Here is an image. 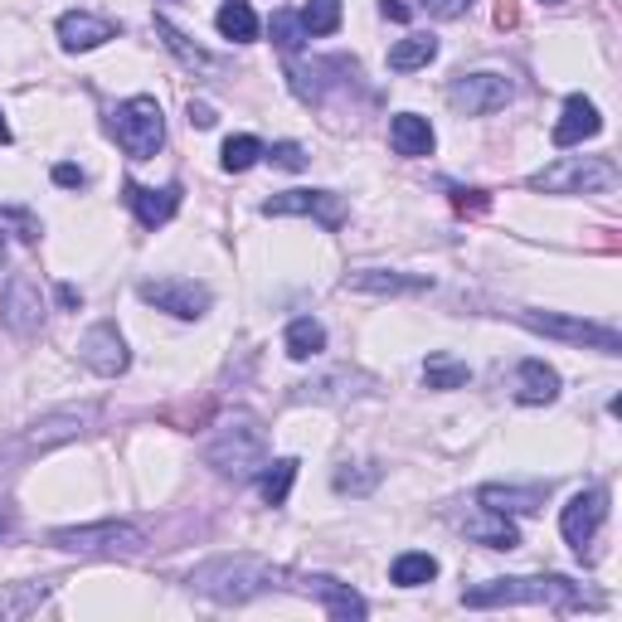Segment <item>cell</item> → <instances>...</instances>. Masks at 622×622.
Returning a JSON list of instances; mask_svg holds the SVG:
<instances>
[{"label": "cell", "instance_id": "1", "mask_svg": "<svg viewBox=\"0 0 622 622\" xmlns=\"http://www.w3.org/2000/svg\"><path fill=\"white\" fill-rule=\"evenodd\" d=\"M467 608H516V603H535V608H584L594 598L564 574H530V578H486V584L462 588Z\"/></svg>", "mask_w": 622, "mask_h": 622}, {"label": "cell", "instance_id": "2", "mask_svg": "<svg viewBox=\"0 0 622 622\" xmlns=\"http://www.w3.org/2000/svg\"><path fill=\"white\" fill-rule=\"evenodd\" d=\"M278 578H282L278 564L258 560V554H220V560L200 564L190 574V588L214 598V603H248V598L278 588Z\"/></svg>", "mask_w": 622, "mask_h": 622}, {"label": "cell", "instance_id": "3", "mask_svg": "<svg viewBox=\"0 0 622 622\" xmlns=\"http://www.w3.org/2000/svg\"><path fill=\"white\" fill-rule=\"evenodd\" d=\"M204 462H210L220 477H234V482H248V477H258V472H263V462H268V438H263V429H258L254 419L224 423V429L210 438V447H204Z\"/></svg>", "mask_w": 622, "mask_h": 622}, {"label": "cell", "instance_id": "4", "mask_svg": "<svg viewBox=\"0 0 622 622\" xmlns=\"http://www.w3.org/2000/svg\"><path fill=\"white\" fill-rule=\"evenodd\" d=\"M530 190H544V195H608V190H618V166L608 156H564L560 166L535 171Z\"/></svg>", "mask_w": 622, "mask_h": 622}, {"label": "cell", "instance_id": "5", "mask_svg": "<svg viewBox=\"0 0 622 622\" xmlns=\"http://www.w3.org/2000/svg\"><path fill=\"white\" fill-rule=\"evenodd\" d=\"M113 137L127 156L146 161L166 146V117H161V103L156 97H127L122 107L113 113Z\"/></svg>", "mask_w": 622, "mask_h": 622}, {"label": "cell", "instance_id": "6", "mask_svg": "<svg viewBox=\"0 0 622 622\" xmlns=\"http://www.w3.org/2000/svg\"><path fill=\"white\" fill-rule=\"evenodd\" d=\"M516 321H520V326H530V331H540V336H554V341L594 345V351H603V355H622V336H618V326H608V321H584V316L530 312V307H520V312H516Z\"/></svg>", "mask_w": 622, "mask_h": 622}, {"label": "cell", "instance_id": "7", "mask_svg": "<svg viewBox=\"0 0 622 622\" xmlns=\"http://www.w3.org/2000/svg\"><path fill=\"white\" fill-rule=\"evenodd\" d=\"M49 544L69 554H137L146 535H141V526H127V520H97V526L49 530Z\"/></svg>", "mask_w": 622, "mask_h": 622}, {"label": "cell", "instance_id": "8", "mask_svg": "<svg viewBox=\"0 0 622 622\" xmlns=\"http://www.w3.org/2000/svg\"><path fill=\"white\" fill-rule=\"evenodd\" d=\"M516 89H510L506 73H462V79L447 89V103L457 107L462 117H486L496 107H506Z\"/></svg>", "mask_w": 622, "mask_h": 622}, {"label": "cell", "instance_id": "9", "mask_svg": "<svg viewBox=\"0 0 622 622\" xmlns=\"http://www.w3.org/2000/svg\"><path fill=\"white\" fill-rule=\"evenodd\" d=\"M603 520H608V491H603V486H584V491H574L570 506L560 510V530H564V540H570L578 554H584L588 544L598 540Z\"/></svg>", "mask_w": 622, "mask_h": 622}, {"label": "cell", "instance_id": "10", "mask_svg": "<svg viewBox=\"0 0 622 622\" xmlns=\"http://www.w3.org/2000/svg\"><path fill=\"white\" fill-rule=\"evenodd\" d=\"M141 302L156 312L180 316V321H195V316L210 312V287L190 278H156V282H141Z\"/></svg>", "mask_w": 622, "mask_h": 622}, {"label": "cell", "instance_id": "11", "mask_svg": "<svg viewBox=\"0 0 622 622\" xmlns=\"http://www.w3.org/2000/svg\"><path fill=\"white\" fill-rule=\"evenodd\" d=\"M263 214H302V220H316L321 228H341L345 224V200L336 190H282L263 204Z\"/></svg>", "mask_w": 622, "mask_h": 622}, {"label": "cell", "instance_id": "12", "mask_svg": "<svg viewBox=\"0 0 622 622\" xmlns=\"http://www.w3.org/2000/svg\"><path fill=\"white\" fill-rule=\"evenodd\" d=\"M79 360L93 369V375H103V379H117L127 365H132V355H127L122 331H117L113 321H97L93 331H83V341H79Z\"/></svg>", "mask_w": 622, "mask_h": 622}, {"label": "cell", "instance_id": "13", "mask_svg": "<svg viewBox=\"0 0 622 622\" xmlns=\"http://www.w3.org/2000/svg\"><path fill=\"white\" fill-rule=\"evenodd\" d=\"M0 321L10 326L15 336H35L39 321H45V297H39V282L35 278H10L5 292H0Z\"/></svg>", "mask_w": 622, "mask_h": 622}, {"label": "cell", "instance_id": "14", "mask_svg": "<svg viewBox=\"0 0 622 622\" xmlns=\"http://www.w3.org/2000/svg\"><path fill=\"white\" fill-rule=\"evenodd\" d=\"M302 594L316 598V603H321L331 618H369V603H365V598H360L351 584L331 578V574H307V578H302Z\"/></svg>", "mask_w": 622, "mask_h": 622}, {"label": "cell", "instance_id": "15", "mask_svg": "<svg viewBox=\"0 0 622 622\" xmlns=\"http://www.w3.org/2000/svg\"><path fill=\"white\" fill-rule=\"evenodd\" d=\"M122 195H127V204H132V214L141 220V228H161V224H171V220H176V210H180V185H166V190H151V185L127 180V185H122Z\"/></svg>", "mask_w": 622, "mask_h": 622}, {"label": "cell", "instance_id": "16", "mask_svg": "<svg viewBox=\"0 0 622 622\" xmlns=\"http://www.w3.org/2000/svg\"><path fill=\"white\" fill-rule=\"evenodd\" d=\"M107 39H117V25L103 15H89V10H73V15L59 20V45L69 54H89L97 45H107Z\"/></svg>", "mask_w": 622, "mask_h": 622}, {"label": "cell", "instance_id": "17", "mask_svg": "<svg viewBox=\"0 0 622 622\" xmlns=\"http://www.w3.org/2000/svg\"><path fill=\"white\" fill-rule=\"evenodd\" d=\"M603 132V117H598V107L588 103L584 93H574L570 103H564L560 122H554V146H578V141L598 137Z\"/></svg>", "mask_w": 622, "mask_h": 622}, {"label": "cell", "instance_id": "18", "mask_svg": "<svg viewBox=\"0 0 622 622\" xmlns=\"http://www.w3.org/2000/svg\"><path fill=\"white\" fill-rule=\"evenodd\" d=\"M89 423H93V409H59V413H45V419L30 423V447L69 443V438H79Z\"/></svg>", "mask_w": 622, "mask_h": 622}, {"label": "cell", "instance_id": "19", "mask_svg": "<svg viewBox=\"0 0 622 622\" xmlns=\"http://www.w3.org/2000/svg\"><path fill=\"white\" fill-rule=\"evenodd\" d=\"M544 491L550 486H501L491 482L477 491V501H482L486 510H501V516H535V510L544 506Z\"/></svg>", "mask_w": 622, "mask_h": 622}, {"label": "cell", "instance_id": "20", "mask_svg": "<svg viewBox=\"0 0 622 622\" xmlns=\"http://www.w3.org/2000/svg\"><path fill=\"white\" fill-rule=\"evenodd\" d=\"M433 127H429V117H419V113H399L395 122H389V146H395V156H409V161H419V156H433Z\"/></svg>", "mask_w": 622, "mask_h": 622}, {"label": "cell", "instance_id": "21", "mask_svg": "<svg viewBox=\"0 0 622 622\" xmlns=\"http://www.w3.org/2000/svg\"><path fill=\"white\" fill-rule=\"evenodd\" d=\"M351 292H375V297H399V292H423L433 287L429 278H409V272H389V268H360L345 278Z\"/></svg>", "mask_w": 622, "mask_h": 622}, {"label": "cell", "instance_id": "22", "mask_svg": "<svg viewBox=\"0 0 622 622\" xmlns=\"http://www.w3.org/2000/svg\"><path fill=\"white\" fill-rule=\"evenodd\" d=\"M516 399L520 403H554L560 399V375L544 360H520L516 365Z\"/></svg>", "mask_w": 622, "mask_h": 622}, {"label": "cell", "instance_id": "23", "mask_svg": "<svg viewBox=\"0 0 622 622\" xmlns=\"http://www.w3.org/2000/svg\"><path fill=\"white\" fill-rule=\"evenodd\" d=\"M467 540L486 544V550H516L520 544V530L510 526V516H501V510H477L472 520H467Z\"/></svg>", "mask_w": 622, "mask_h": 622}, {"label": "cell", "instance_id": "24", "mask_svg": "<svg viewBox=\"0 0 622 622\" xmlns=\"http://www.w3.org/2000/svg\"><path fill=\"white\" fill-rule=\"evenodd\" d=\"M214 25H220L224 39H234V45H254L258 39V15L248 0H224L220 15H214Z\"/></svg>", "mask_w": 622, "mask_h": 622}, {"label": "cell", "instance_id": "25", "mask_svg": "<svg viewBox=\"0 0 622 622\" xmlns=\"http://www.w3.org/2000/svg\"><path fill=\"white\" fill-rule=\"evenodd\" d=\"M282 351L292 360H312L326 351V326L312 321V316H297V321L287 326V336H282Z\"/></svg>", "mask_w": 622, "mask_h": 622}, {"label": "cell", "instance_id": "26", "mask_svg": "<svg viewBox=\"0 0 622 622\" xmlns=\"http://www.w3.org/2000/svg\"><path fill=\"white\" fill-rule=\"evenodd\" d=\"M389 578H395L399 588H423V584H433L438 578V560L433 554H423V550H403L395 564H389Z\"/></svg>", "mask_w": 622, "mask_h": 622}, {"label": "cell", "instance_id": "27", "mask_svg": "<svg viewBox=\"0 0 622 622\" xmlns=\"http://www.w3.org/2000/svg\"><path fill=\"white\" fill-rule=\"evenodd\" d=\"M292 482H297V457H278V462H263L258 472V491H263L268 506H282L292 496Z\"/></svg>", "mask_w": 622, "mask_h": 622}, {"label": "cell", "instance_id": "28", "mask_svg": "<svg viewBox=\"0 0 622 622\" xmlns=\"http://www.w3.org/2000/svg\"><path fill=\"white\" fill-rule=\"evenodd\" d=\"M438 59V39L433 35H409V39H399L395 49H389V69L395 73H413V69H423V63H433Z\"/></svg>", "mask_w": 622, "mask_h": 622}, {"label": "cell", "instance_id": "29", "mask_svg": "<svg viewBox=\"0 0 622 622\" xmlns=\"http://www.w3.org/2000/svg\"><path fill=\"white\" fill-rule=\"evenodd\" d=\"M156 35H161V45H166V49H171V54H176V59L185 63V69H204V73L214 69V59H210V54H204L200 45H190V39H185V35H180L176 25H171L166 15L156 20Z\"/></svg>", "mask_w": 622, "mask_h": 622}, {"label": "cell", "instance_id": "30", "mask_svg": "<svg viewBox=\"0 0 622 622\" xmlns=\"http://www.w3.org/2000/svg\"><path fill=\"white\" fill-rule=\"evenodd\" d=\"M49 598V588L45 584H10V588H0V622L5 618H30L39 603Z\"/></svg>", "mask_w": 622, "mask_h": 622}, {"label": "cell", "instance_id": "31", "mask_svg": "<svg viewBox=\"0 0 622 622\" xmlns=\"http://www.w3.org/2000/svg\"><path fill=\"white\" fill-rule=\"evenodd\" d=\"M297 20H302V30H307V39L336 35V30H341V0H307V5L297 10Z\"/></svg>", "mask_w": 622, "mask_h": 622}, {"label": "cell", "instance_id": "32", "mask_svg": "<svg viewBox=\"0 0 622 622\" xmlns=\"http://www.w3.org/2000/svg\"><path fill=\"white\" fill-rule=\"evenodd\" d=\"M423 379H429V389H462L467 379H472V369L462 365V360L453 355H429V365H423Z\"/></svg>", "mask_w": 622, "mask_h": 622}, {"label": "cell", "instance_id": "33", "mask_svg": "<svg viewBox=\"0 0 622 622\" xmlns=\"http://www.w3.org/2000/svg\"><path fill=\"white\" fill-rule=\"evenodd\" d=\"M379 462H345L341 472H336V491H341V496H365V491H375V482H379Z\"/></svg>", "mask_w": 622, "mask_h": 622}, {"label": "cell", "instance_id": "34", "mask_svg": "<svg viewBox=\"0 0 622 622\" xmlns=\"http://www.w3.org/2000/svg\"><path fill=\"white\" fill-rule=\"evenodd\" d=\"M258 156H263V141H258V137H228L220 161H224V171H234V176H238V171L258 166Z\"/></svg>", "mask_w": 622, "mask_h": 622}, {"label": "cell", "instance_id": "35", "mask_svg": "<svg viewBox=\"0 0 622 622\" xmlns=\"http://www.w3.org/2000/svg\"><path fill=\"white\" fill-rule=\"evenodd\" d=\"M268 30H272V45H278L282 54H297V49H302V39H307V30H302V20L292 15V10H278Z\"/></svg>", "mask_w": 622, "mask_h": 622}, {"label": "cell", "instance_id": "36", "mask_svg": "<svg viewBox=\"0 0 622 622\" xmlns=\"http://www.w3.org/2000/svg\"><path fill=\"white\" fill-rule=\"evenodd\" d=\"M272 161H278L282 171H302L307 166V151H302L297 141H278V146H272Z\"/></svg>", "mask_w": 622, "mask_h": 622}, {"label": "cell", "instance_id": "37", "mask_svg": "<svg viewBox=\"0 0 622 622\" xmlns=\"http://www.w3.org/2000/svg\"><path fill=\"white\" fill-rule=\"evenodd\" d=\"M0 224L20 228V238H30V244L39 238V220H35V214H25V210H0Z\"/></svg>", "mask_w": 622, "mask_h": 622}, {"label": "cell", "instance_id": "38", "mask_svg": "<svg viewBox=\"0 0 622 622\" xmlns=\"http://www.w3.org/2000/svg\"><path fill=\"white\" fill-rule=\"evenodd\" d=\"M453 204H457L462 214H482L491 200H486V190H453Z\"/></svg>", "mask_w": 622, "mask_h": 622}, {"label": "cell", "instance_id": "39", "mask_svg": "<svg viewBox=\"0 0 622 622\" xmlns=\"http://www.w3.org/2000/svg\"><path fill=\"white\" fill-rule=\"evenodd\" d=\"M54 185H63V190H83L89 176H83L79 166H69V161H59V166H54Z\"/></svg>", "mask_w": 622, "mask_h": 622}, {"label": "cell", "instance_id": "40", "mask_svg": "<svg viewBox=\"0 0 622 622\" xmlns=\"http://www.w3.org/2000/svg\"><path fill=\"white\" fill-rule=\"evenodd\" d=\"M419 5H429L433 15H443V20H457L467 5H472V0H419Z\"/></svg>", "mask_w": 622, "mask_h": 622}, {"label": "cell", "instance_id": "41", "mask_svg": "<svg viewBox=\"0 0 622 622\" xmlns=\"http://www.w3.org/2000/svg\"><path fill=\"white\" fill-rule=\"evenodd\" d=\"M214 122H220V117H214V107H210V103H195V97H190V127H200V132H210Z\"/></svg>", "mask_w": 622, "mask_h": 622}, {"label": "cell", "instance_id": "42", "mask_svg": "<svg viewBox=\"0 0 622 622\" xmlns=\"http://www.w3.org/2000/svg\"><path fill=\"white\" fill-rule=\"evenodd\" d=\"M54 297H59V307H83V292L79 287H69V282H59V292H54Z\"/></svg>", "mask_w": 622, "mask_h": 622}, {"label": "cell", "instance_id": "43", "mask_svg": "<svg viewBox=\"0 0 622 622\" xmlns=\"http://www.w3.org/2000/svg\"><path fill=\"white\" fill-rule=\"evenodd\" d=\"M379 10H385V20H399V25H409V15H413V10L403 5V0H385Z\"/></svg>", "mask_w": 622, "mask_h": 622}, {"label": "cell", "instance_id": "44", "mask_svg": "<svg viewBox=\"0 0 622 622\" xmlns=\"http://www.w3.org/2000/svg\"><path fill=\"white\" fill-rule=\"evenodd\" d=\"M0 146H10V122H5V113H0Z\"/></svg>", "mask_w": 622, "mask_h": 622}, {"label": "cell", "instance_id": "45", "mask_svg": "<svg viewBox=\"0 0 622 622\" xmlns=\"http://www.w3.org/2000/svg\"><path fill=\"white\" fill-rule=\"evenodd\" d=\"M10 530V516H5V510H0V535H5Z\"/></svg>", "mask_w": 622, "mask_h": 622}, {"label": "cell", "instance_id": "46", "mask_svg": "<svg viewBox=\"0 0 622 622\" xmlns=\"http://www.w3.org/2000/svg\"><path fill=\"white\" fill-rule=\"evenodd\" d=\"M0 263H5V238H0Z\"/></svg>", "mask_w": 622, "mask_h": 622}, {"label": "cell", "instance_id": "47", "mask_svg": "<svg viewBox=\"0 0 622 622\" xmlns=\"http://www.w3.org/2000/svg\"><path fill=\"white\" fill-rule=\"evenodd\" d=\"M544 5H560V0H544Z\"/></svg>", "mask_w": 622, "mask_h": 622}]
</instances>
